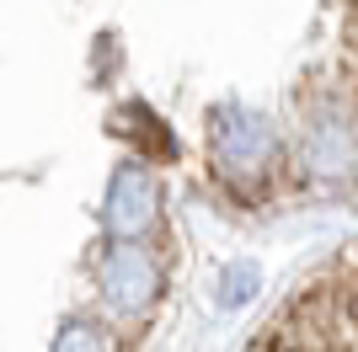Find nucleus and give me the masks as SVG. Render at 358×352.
Listing matches in <instances>:
<instances>
[{
  "instance_id": "f257e3e1",
  "label": "nucleus",
  "mask_w": 358,
  "mask_h": 352,
  "mask_svg": "<svg viewBox=\"0 0 358 352\" xmlns=\"http://www.w3.org/2000/svg\"><path fill=\"white\" fill-rule=\"evenodd\" d=\"M59 352H102V342L91 337V331H80V325H70L59 337Z\"/></svg>"
}]
</instances>
